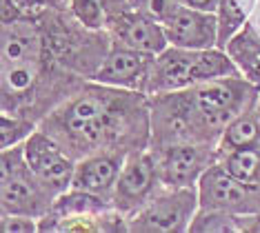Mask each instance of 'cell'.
Masks as SVG:
<instances>
[{"label":"cell","instance_id":"obj_2","mask_svg":"<svg viewBox=\"0 0 260 233\" xmlns=\"http://www.w3.org/2000/svg\"><path fill=\"white\" fill-rule=\"evenodd\" d=\"M240 69L227 53L216 49H165L153 58L149 74V89L156 93L178 91L200 82L218 80V78H234Z\"/></svg>","mask_w":260,"mask_h":233},{"label":"cell","instance_id":"obj_7","mask_svg":"<svg viewBox=\"0 0 260 233\" xmlns=\"http://www.w3.org/2000/svg\"><path fill=\"white\" fill-rule=\"evenodd\" d=\"M25 158L36 178L54 195L72 187L76 167L72 158L62 151V145L56 142L49 134H43V131L29 134L25 142Z\"/></svg>","mask_w":260,"mask_h":233},{"label":"cell","instance_id":"obj_17","mask_svg":"<svg viewBox=\"0 0 260 233\" xmlns=\"http://www.w3.org/2000/svg\"><path fill=\"white\" fill-rule=\"evenodd\" d=\"M222 167L245 182H260V140L222 155Z\"/></svg>","mask_w":260,"mask_h":233},{"label":"cell","instance_id":"obj_15","mask_svg":"<svg viewBox=\"0 0 260 233\" xmlns=\"http://www.w3.org/2000/svg\"><path fill=\"white\" fill-rule=\"evenodd\" d=\"M125 0H72V11L85 29L107 27L116 14L125 11Z\"/></svg>","mask_w":260,"mask_h":233},{"label":"cell","instance_id":"obj_9","mask_svg":"<svg viewBox=\"0 0 260 233\" xmlns=\"http://www.w3.org/2000/svg\"><path fill=\"white\" fill-rule=\"evenodd\" d=\"M211 151L193 142H176V145L158 149L156 167L160 182L167 187H191L200 176L209 169Z\"/></svg>","mask_w":260,"mask_h":233},{"label":"cell","instance_id":"obj_20","mask_svg":"<svg viewBox=\"0 0 260 233\" xmlns=\"http://www.w3.org/2000/svg\"><path fill=\"white\" fill-rule=\"evenodd\" d=\"M180 7L182 5L178 0H143V11L147 16H151L153 20H158L160 25L167 22Z\"/></svg>","mask_w":260,"mask_h":233},{"label":"cell","instance_id":"obj_3","mask_svg":"<svg viewBox=\"0 0 260 233\" xmlns=\"http://www.w3.org/2000/svg\"><path fill=\"white\" fill-rule=\"evenodd\" d=\"M43 64V38L29 20H11L3 25V93L5 105L14 107L38 80Z\"/></svg>","mask_w":260,"mask_h":233},{"label":"cell","instance_id":"obj_4","mask_svg":"<svg viewBox=\"0 0 260 233\" xmlns=\"http://www.w3.org/2000/svg\"><path fill=\"white\" fill-rule=\"evenodd\" d=\"M0 195H3V213H20V216L38 218L51 209V193L36 178L25 158V145L3 151V169H0Z\"/></svg>","mask_w":260,"mask_h":233},{"label":"cell","instance_id":"obj_6","mask_svg":"<svg viewBox=\"0 0 260 233\" xmlns=\"http://www.w3.org/2000/svg\"><path fill=\"white\" fill-rule=\"evenodd\" d=\"M200 205L198 193L191 187H178L171 193L151 198L138 213L129 220V231H187L193 218V211Z\"/></svg>","mask_w":260,"mask_h":233},{"label":"cell","instance_id":"obj_22","mask_svg":"<svg viewBox=\"0 0 260 233\" xmlns=\"http://www.w3.org/2000/svg\"><path fill=\"white\" fill-rule=\"evenodd\" d=\"M11 3L20 9V14H31V11L47 7H62L64 0H11Z\"/></svg>","mask_w":260,"mask_h":233},{"label":"cell","instance_id":"obj_13","mask_svg":"<svg viewBox=\"0 0 260 233\" xmlns=\"http://www.w3.org/2000/svg\"><path fill=\"white\" fill-rule=\"evenodd\" d=\"M125 160L120 153H96L85 158L82 162L76 164L72 189L87 191L107 198L111 191L116 189L118 176H120Z\"/></svg>","mask_w":260,"mask_h":233},{"label":"cell","instance_id":"obj_8","mask_svg":"<svg viewBox=\"0 0 260 233\" xmlns=\"http://www.w3.org/2000/svg\"><path fill=\"white\" fill-rule=\"evenodd\" d=\"M160 180L158 176L156 158L147 151H132L125 160L120 176H118L114 200L116 207L122 211H134V209H143L149 202V195L156 182Z\"/></svg>","mask_w":260,"mask_h":233},{"label":"cell","instance_id":"obj_5","mask_svg":"<svg viewBox=\"0 0 260 233\" xmlns=\"http://www.w3.org/2000/svg\"><path fill=\"white\" fill-rule=\"evenodd\" d=\"M200 209L249 216L260 211V182H245L222 164H211L198 180Z\"/></svg>","mask_w":260,"mask_h":233},{"label":"cell","instance_id":"obj_19","mask_svg":"<svg viewBox=\"0 0 260 233\" xmlns=\"http://www.w3.org/2000/svg\"><path fill=\"white\" fill-rule=\"evenodd\" d=\"M0 134H3L0 145H3V149H9L20 138H25L27 134H34V124L31 120H22V118H9L7 111H5L3 120H0Z\"/></svg>","mask_w":260,"mask_h":233},{"label":"cell","instance_id":"obj_21","mask_svg":"<svg viewBox=\"0 0 260 233\" xmlns=\"http://www.w3.org/2000/svg\"><path fill=\"white\" fill-rule=\"evenodd\" d=\"M0 226L5 233H31L38 229L31 216H20V213H3Z\"/></svg>","mask_w":260,"mask_h":233},{"label":"cell","instance_id":"obj_14","mask_svg":"<svg viewBox=\"0 0 260 233\" xmlns=\"http://www.w3.org/2000/svg\"><path fill=\"white\" fill-rule=\"evenodd\" d=\"M224 49L229 51V58L236 62L240 74L253 85H260V38L249 22L242 25Z\"/></svg>","mask_w":260,"mask_h":233},{"label":"cell","instance_id":"obj_18","mask_svg":"<svg viewBox=\"0 0 260 233\" xmlns=\"http://www.w3.org/2000/svg\"><path fill=\"white\" fill-rule=\"evenodd\" d=\"M245 25V11L236 0H220L218 5V47H227L234 34Z\"/></svg>","mask_w":260,"mask_h":233},{"label":"cell","instance_id":"obj_23","mask_svg":"<svg viewBox=\"0 0 260 233\" xmlns=\"http://www.w3.org/2000/svg\"><path fill=\"white\" fill-rule=\"evenodd\" d=\"M185 5L193 9H203V11H214L218 9V5H220V0H182Z\"/></svg>","mask_w":260,"mask_h":233},{"label":"cell","instance_id":"obj_11","mask_svg":"<svg viewBox=\"0 0 260 233\" xmlns=\"http://www.w3.org/2000/svg\"><path fill=\"white\" fill-rule=\"evenodd\" d=\"M111 34L122 47L129 49L143 51L158 56L167 49V34H165L162 25H158V20H153L151 16H147L145 11H120L109 20Z\"/></svg>","mask_w":260,"mask_h":233},{"label":"cell","instance_id":"obj_12","mask_svg":"<svg viewBox=\"0 0 260 233\" xmlns=\"http://www.w3.org/2000/svg\"><path fill=\"white\" fill-rule=\"evenodd\" d=\"M153 67L151 53H143L129 47H114L100 69L93 74L98 85L107 87H140V82H149V74Z\"/></svg>","mask_w":260,"mask_h":233},{"label":"cell","instance_id":"obj_16","mask_svg":"<svg viewBox=\"0 0 260 233\" xmlns=\"http://www.w3.org/2000/svg\"><path fill=\"white\" fill-rule=\"evenodd\" d=\"M260 140V113H240L224 127L220 136V149L218 153L224 155L234 149L253 145Z\"/></svg>","mask_w":260,"mask_h":233},{"label":"cell","instance_id":"obj_1","mask_svg":"<svg viewBox=\"0 0 260 233\" xmlns=\"http://www.w3.org/2000/svg\"><path fill=\"white\" fill-rule=\"evenodd\" d=\"M134 111H138V107L132 105L129 93L100 87L87 89L45 122V134L64 147L96 151L127 134L122 129L129 124V113Z\"/></svg>","mask_w":260,"mask_h":233},{"label":"cell","instance_id":"obj_24","mask_svg":"<svg viewBox=\"0 0 260 233\" xmlns=\"http://www.w3.org/2000/svg\"><path fill=\"white\" fill-rule=\"evenodd\" d=\"M258 111H260V100H258Z\"/></svg>","mask_w":260,"mask_h":233},{"label":"cell","instance_id":"obj_10","mask_svg":"<svg viewBox=\"0 0 260 233\" xmlns=\"http://www.w3.org/2000/svg\"><path fill=\"white\" fill-rule=\"evenodd\" d=\"M167 40L182 49H211L218 45V16L211 11L180 7L167 22H162Z\"/></svg>","mask_w":260,"mask_h":233}]
</instances>
